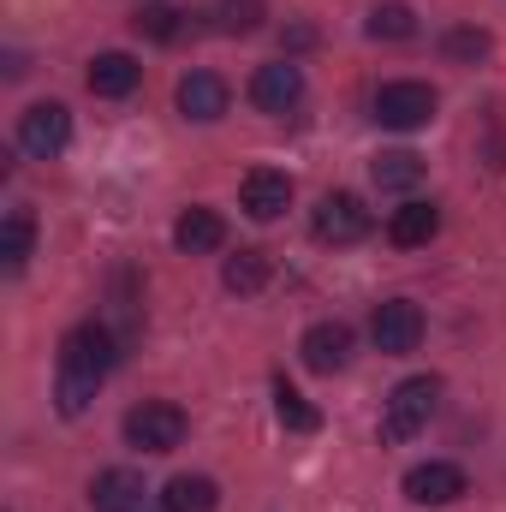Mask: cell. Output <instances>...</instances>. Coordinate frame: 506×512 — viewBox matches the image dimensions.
Listing matches in <instances>:
<instances>
[{"label": "cell", "instance_id": "1", "mask_svg": "<svg viewBox=\"0 0 506 512\" xmlns=\"http://www.w3.org/2000/svg\"><path fill=\"white\" fill-rule=\"evenodd\" d=\"M114 358H120V340L102 322H84V328H72L60 340V382H54L60 417H84L90 411V399H96V387L108 382Z\"/></svg>", "mask_w": 506, "mask_h": 512}, {"label": "cell", "instance_id": "2", "mask_svg": "<svg viewBox=\"0 0 506 512\" xmlns=\"http://www.w3.org/2000/svg\"><path fill=\"white\" fill-rule=\"evenodd\" d=\"M435 411H441V376H405V382L393 387L387 411H381V441L387 447L411 441L417 429H429Z\"/></svg>", "mask_w": 506, "mask_h": 512}, {"label": "cell", "instance_id": "3", "mask_svg": "<svg viewBox=\"0 0 506 512\" xmlns=\"http://www.w3.org/2000/svg\"><path fill=\"white\" fill-rule=\"evenodd\" d=\"M185 411L179 405H167V399H143V405H131L126 411V441L137 453H173L179 441H185Z\"/></svg>", "mask_w": 506, "mask_h": 512}, {"label": "cell", "instance_id": "4", "mask_svg": "<svg viewBox=\"0 0 506 512\" xmlns=\"http://www.w3.org/2000/svg\"><path fill=\"white\" fill-rule=\"evenodd\" d=\"M370 227H376V215H370L364 197H352V191H328V197L316 203V215H310V233H316L322 245H358V239H370Z\"/></svg>", "mask_w": 506, "mask_h": 512}, {"label": "cell", "instance_id": "5", "mask_svg": "<svg viewBox=\"0 0 506 512\" xmlns=\"http://www.w3.org/2000/svg\"><path fill=\"white\" fill-rule=\"evenodd\" d=\"M66 143H72V114H66V102H36V108L18 114V149H24V155L54 161Z\"/></svg>", "mask_w": 506, "mask_h": 512}, {"label": "cell", "instance_id": "6", "mask_svg": "<svg viewBox=\"0 0 506 512\" xmlns=\"http://www.w3.org/2000/svg\"><path fill=\"white\" fill-rule=\"evenodd\" d=\"M370 340H376V352H387V358L417 352V346H423V310H417L411 298H387V304H376Z\"/></svg>", "mask_w": 506, "mask_h": 512}, {"label": "cell", "instance_id": "7", "mask_svg": "<svg viewBox=\"0 0 506 512\" xmlns=\"http://www.w3.org/2000/svg\"><path fill=\"white\" fill-rule=\"evenodd\" d=\"M435 120V90L429 84H381L376 90V126L387 131H417Z\"/></svg>", "mask_w": 506, "mask_h": 512}, {"label": "cell", "instance_id": "8", "mask_svg": "<svg viewBox=\"0 0 506 512\" xmlns=\"http://www.w3.org/2000/svg\"><path fill=\"white\" fill-rule=\"evenodd\" d=\"M465 489H471L465 471L447 465V459H429V465H411V471H405V501H411V507H453Z\"/></svg>", "mask_w": 506, "mask_h": 512}, {"label": "cell", "instance_id": "9", "mask_svg": "<svg viewBox=\"0 0 506 512\" xmlns=\"http://www.w3.org/2000/svg\"><path fill=\"white\" fill-rule=\"evenodd\" d=\"M251 102L262 114H292L304 102V72L292 60H274V66H256L251 78Z\"/></svg>", "mask_w": 506, "mask_h": 512}, {"label": "cell", "instance_id": "10", "mask_svg": "<svg viewBox=\"0 0 506 512\" xmlns=\"http://www.w3.org/2000/svg\"><path fill=\"white\" fill-rule=\"evenodd\" d=\"M298 352H304V364H310L316 376H334V370L352 364V328H346V322H316V328H304Z\"/></svg>", "mask_w": 506, "mask_h": 512}, {"label": "cell", "instance_id": "11", "mask_svg": "<svg viewBox=\"0 0 506 512\" xmlns=\"http://www.w3.org/2000/svg\"><path fill=\"white\" fill-rule=\"evenodd\" d=\"M227 102H233L227 78H215V72H191V78H179V114H185V120L209 126V120L227 114Z\"/></svg>", "mask_w": 506, "mask_h": 512}, {"label": "cell", "instance_id": "12", "mask_svg": "<svg viewBox=\"0 0 506 512\" xmlns=\"http://www.w3.org/2000/svg\"><path fill=\"white\" fill-rule=\"evenodd\" d=\"M239 203H245V215H251V221H280V215L292 209V179H286V173L256 167V173H245Z\"/></svg>", "mask_w": 506, "mask_h": 512}, {"label": "cell", "instance_id": "13", "mask_svg": "<svg viewBox=\"0 0 506 512\" xmlns=\"http://www.w3.org/2000/svg\"><path fill=\"white\" fill-rule=\"evenodd\" d=\"M143 477L126 471V465H114V471H96V483H90V507L96 512H143Z\"/></svg>", "mask_w": 506, "mask_h": 512}, {"label": "cell", "instance_id": "14", "mask_svg": "<svg viewBox=\"0 0 506 512\" xmlns=\"http://www.w3.org/2000/svg\"><path fill=\"white\" fill-rule=\"evenodd\" d=\"M84 78H90V96H108V102H120V96H131V90L143 84V66H137L131 54H120V48H114V54H96Z\"/></svg>", "mask_w": 506, "mask_h": 512}, {"label": "cell", "instance_id": "15", "mask_svg": "<svg viewBox=\"0 0 506 512\" xmlns=\"http://www.w3.org/2000/svg\"><path fill=\"white\" fill-rule=\"evenodd\" d=\"M173 245L185 256H209L227 245V221L215 215V209H185L179 221H173Z\"/></svg>", "mask_w": 506, "mask_h": 512}, {"label": "cell", "instance_id": "16", "mask_svg": "<svg viewBox=\"0 0 506 512\" xmlns=\"http://www.w3.org/2000/svg\"><path fill=\"white\" fill-rule=\"evenodd\" d=\"M441 233V209L435 203H405V209H393V221H387V239L399 245V251H417V245H429Z\"/></svg>", "mask_w": 506, "mask_h": 512}, {"label": "cell", "instance_id": "17", "mask_svg": "<svg viewBox=\"0 0 506 512\" xmlns=\"http://www.w3.org/2000/svg\"><path fill=\"white\" fill-rule=\"evenodd\" d=\"M161 507L167 512H215L221 507V489H215V477H173L161 489Z\"/></svg>", "mask_w": 506, "mask_h": 512}, {"label": "cell", "instance_id": "18", "mask_svg": "<svg viewBox=\"0 0 506 512\" xmlns=\"http://www.w3.org/2000/svg\"><path fill=\"white\" fill-rule=\"evenodd\" d=\"M274 417H280L292 435H316V429H322V411H316V405H310L292 382H286V376L274 382Z\"/></svg>", "mask_w": 506, "mask_h": 512}, {"label": "cell", "instance_id": "19", "mask_svg": "<svg viewBox=\"0 0 506 512\" xmlns=\"http://www.w3.org/2000/svg\"><path fill=\"white\" fill-rule=\"evenodd\" d=\"M30 245H36V221H30L24 209H12V215L0 221V268L18 274V268L30 262Z\"/></svg>", "mask_w": 506, "mask_h": 512}, {"label": "cell", "instance_id": "20", "mask_svg": "<svg viewBox=\"0 0 506 512\" xmlns=\"http://www.w3.org/2000/svg\"><path fill=\"white\" fill-rule=\"evenodd\" d=\"M221 286H227V292H239V298L262 292V286H268V251L227 256V262H221Z\"/></svg>", "mask_w": 506, "mask_h": 512}, {"label": "cell", "instance_id": "21", "mask_svg": "<svg viewBox=\"0 0 506 512\" xmlns=\"http://www.w3.org/2000/svg\"><path fill=\"white\" fill-rule=\"evenodd\" d=\"M370 179H376L381 191H411L417 179H423V161L411 155V149H387L370 161Z\"/></svg>", "mask_w": 506, "mask_h": 512}, {"label": "cell", "instance_id": "22", "mask_svg": "<svg viewBox=\"0 0 506 512\" xmlns=\"http://www.w3.org/2000/svg\"><path fill=\"white\" fill-rule=\"evenodd\" d=\"M262 18H268L262 0H215V30L221 36H251V30H262Z\"/></svg>", "mask_w": 506, "mask_h": 512}, {"label": "cell", "instance_id": "23", "mask_svg": "<svg viewBox=\"0 0 506 512\" xmlns=\"http://www.w3.org/2000/svg\"><path fill=\"white\" fill-rule=\"evenodd\" d=\"M376 42H405L411 30H417V18H411V6L405 0H381V6H370V24H364Z\"/></svg>", "mask_w": 506, "mask_h": 512}, {"label": "cell", "instance_id": "24", "mask_svg": "<svg viewBox=\"0 0 506 512\" xmlns=\"http://www.w3.org/2000/svg\"><path fill=\"white\" fill-rule=\"evenodd\" d=\"M179 18H185V12H173V6H137V12H131V30L149 36V42H179V30H185Z\"/></svg>", "mask_w": 506, "mask_h": 512}, {"label": "cell", "instance_id": "25", "mask_svg": "<svg viewBox=\"0 0 506 512\" xmlns=\"http://www.w3.org/2000/svg\"><path fill=\"white\" fill-rule=\"evenodd\" d=\"M441 54H447V60L477 66V60L489 54V30H471V24H465V30H447V36H441Z\"/></svg>", "mask_w": 506, "mask_h": 512}]
</instances>
